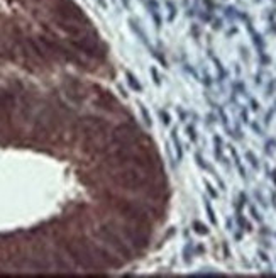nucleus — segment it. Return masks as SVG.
<instances>
[{
  "instance_id": "7ed1b4c3",
  "label": "nucleus",
  "mask_w": 276,
  "mask_h": 278,
  "mask_svg": "<svg viewBox=\"0 0 276 278\" xmlns=\"http://www.w3.org/2000/svg\"><path fill=\"white\" fill-rule=\"evenodd\" d=\"M97 234L104 241V245H107L110 250H114L119 256L127 258L129 254H131V250H129L127 242H124V239H122V237L117 234V231H114L110 225H107V224L98 225Z\"/></svg>"
},
{
  "instance_id": "f257e3e1",
  "label": "nucleus",
  "mask_w": 276,
  "mask_h": 278,
  "mask_svg": "<svg viewBox=\"0 0 276 278\" xmlns=\"http://www.w3.org/2000/svg\"><path fill=\"white\" fill-rule=\"evenodd\" d=\"M81 129V136H83V151L90 153V154H97L102 153L109 144V137H110V129L109 124L104 123V119L100 117H85L80 124Z\"/></svg>"
},
{
  "instance_id": "0eeeda50",
  "label": "nucleus",
  "mask_w": 276,
  "mask_h": 278,
  "mask_svg": "<svg viewBox=\"0 0 276 278\" xmlns=\"http://www.w3.org/2000/svg\"><path fill=\"white\" fill-rule=\"evenodd\" d=\"M97 106L104 109L107 112H117L119 111V102L109 94V92H100L98 94V100H97Z\"/></svg>"
},
{
  "instance_id": "f03ea898",
  "label": "nucleus",
  "mask_w": 276,
  "mask_h": 278,
  "mask_svg": "<svg viewBox=\"0 0 276 278\" xmlns=\"http://www.w3.org/2000/svg\"><path fill=\"white\" fill-rule=\"evenodd\" d=\"M64 248H66L70 258L76 265H80L81 268L97 270L102 266L100 256L97 253V246H93L92 242H88L83 237H72V239L64 242Z\"/></svg>"
},
{
  "instance_id": "423d86ee",
  "label": "nucleus",
  "mask_w": 276,
  "mask_h": 278,
  "mask_svg": "<svg viewBox=\"0 0 276 278\" xmlns=\"http://www.w3.org/2000/svg\"><path fill=\"white\" fill-rule=\"evenodd\" d=\"M15 109H17L15 95L9 90H0V119L9 123L12 119Z\"/></svg>"
},
{
  "instance_id": "39448f33",
  "label": "nucleus",
  "mask_w": 276,
  "mask_h": 278,
  "mask_svg": "<svg viewBox=\"0 0 276 278\" xmlns=\"http://www.w3.org/2000/svg\"><path fill=\"white\" fill-rule=\"evenodd\" d=\"M72 43L76 49H80L81 53H85L88 56H98L102 53V46H100V43H98V39L90 36V32L88 31L80 34V36L73 38Z\"/></svg>"
},
{
  "instance_id": "20e7f679",
  "label": "nucleus",
  "mask_w": 276,
  "mask_h": 278,
  "mask_svg": "<svg viewBox=\"0 0 276 278\" xmlns=\"http://www.w3.org/2000/svg\"><path fill=\"white\" fill-rule=\"evenodd\" d=\"M56 126H58V115H56V112L53 111L51 107L44 109V111L38 115L36 126H34V136H36L38 139L48 137L49 134H53V131L56 129Z\"/></svg>"
}]
</instances>
